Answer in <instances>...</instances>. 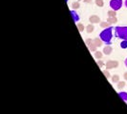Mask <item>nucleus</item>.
Listing matches in <instances>:
<instances>
[{
	"instance_id": "4468645a",
	"label": "nucleus",
	"mask_w": 127,
	"mask_h": 114,
	"mask_svg": "<svg viewBox=\"0 0 127 114\" xmlns=\"http://www.w3.org/2000/svg\"><path fill=\"white\" fill-rule=\"evenodd\" d=\"M120 46H121V49H127V40H121V43Z\"/></svg>"
},
{
	"instance_id": "dca6fc26",
	"label": "nucleus",
	"mask_w": 127,
	"mask_h": 114,
	"mask_svg": "<svg viewBox=\"0 0 127 114\" xmlns=\"http://www.w3.org/2000/svg\"><path fill=\"white\" fill-rule=\"evenodd\" d=\"M95 5L98 7H103L104 5V2H103V0H95Z\"/></svg>"
},
{
	"instance_id": "f8f14e48",
	"label": "nucleus",
	"mask_w": 127,
	"mask_h": 114,
	"mask_svg": "<svg viewBox=\"0 0 127 114\" xmlns=\"http://www.w3.org/2000/svg\"><path fill=\"white\" fill-rule=\"evenodd\" d=\"M107 22L110 23V24H115V23H117V17L116 16H114V17H108Z\"/></svg>"
},
{
	"instance_id": "20e7f679",
	"label": "nucleus",
	"mask_w": 127,
	"mask_h": 114,
	"mask_svg": "<svg viewBox=\"0 0 127 114\" xmlns=\"http://www.w3.org/2000/svg\"><path fill=\"white\" fill-rule=\"evenodd\" d=\"M86 44H87V46L89 47L90 51H96V45L95 44V42H94V40H92V39H90V38H88L87 40H86Z\"/></svg>"
},
{
	"instance_id": "423d86ee",
	"label": "nucleus",
	"mask_w": 127,
	"mask_h": 114,
	"mask_svg": "<svg viewBox=\"0 0 127 114\" xmlns=\"http://www.w3.org/2000/svg\"><path fill=\"white\" fill-rule=\"evenodd\" d=\"M89 21L90 23H92V24H96V23H99L100 18L97 15H91L89 17Z\"/></svg>"
},
{
	"instance_id": "b1692460",
	"label": "nucleus",
	"mask_w": 127,
	"mask_h": 114,
	"mask_svg": "<svg viewBox=\"0 0 127 114\" xmlns=\"http://www.w3.org/2000/svg\"><path fill=\"white\" fill-rule=\"evenodd\" d=\"M123 77H124V79H125V80L127 81V72H125V73L123 74Z\"/></svg>"
},
{
	"instance_id": "a211bd4d",
	"label": "nucleus",
	"mask_w": 127,
	"mask_h": 114,
	"mask_svg": "<svg viewBox=\"0 0 127 114\" xmlns=\"http://www.w3.org/2000/svg\"><path fill=\"white\" fill-rule=\"evenodd\" d=\"M79 6H80V5H79L78 2H74V3L72 4V8H73V9H78Z\"/></svg>"
},
{
	"instance_id": "393cba45",
	"label": "nucleus",
	"mask_w": 127,
	"mask_h": 114,
	"mask_svg": "<svg viewBox=\"0 0 127 114\" xmlns=\"http://www.w3.org/2000/svg\"><path fill=\"white\" fill-rule=\"evenodd\" d=\"M124 65H125V67H126V69H127V58L124 60Z\"/></svg>"
},
{
	"instance_id": "f257e3e1",
	"label": "nucleus",
	"mask_w": 127,
	"mask_h": 114,
	"mask_svg": "<svg viewBox=\"0 0 127 114\" xmlns=\"http://www.w3.org/2000/svg\"><path fill=\"white\" fill-rule=\"evenodd\" d=\"M113 31H114V28H113V27H108V28H105V29L99 33V38L103 41V43H105L106 45L112 44Z\"/></svg>"
},
{
	"instance_id": "5701e85b",
	"label": "nucleus",
	"mask_w": 127,
	"mask_h": 114,
	"mask_svg": "<svg viewBox=\"0 0 127 114\" xmlns=\"http://www.w3.org/2000/svg\"><path fill=\"white\" fill-rule=\"evenodd\" d=\"M97 65H98V66L101 68L102 66H103V63H102V61H97Z\"/></svg>"
},
{
	"instance_id": "4be33fe9",
	"label": "nucleus",
	"mask_w": 127,
	"mask_h": 114,
	"mask_svg": "<svg viewBox=\"0 0 127 114\" xmlns=\"http://www.w3.org/2000/svg\"><path fill=\"white\" fill-rule=\"evenodd\" d=\"M103 74H104V75L106 76V77H107V78H109V77H110V73H109L108 71H105V70H104V71H103Z\"/></svg>"
},
{
	"instance_id": "9b49d317",
	"label": "nucleus",
	"mask_w": 127,
	"mask_h": 114,
	"mask_svg": "<svg viewBox=\"0 0 127 114\" xmlns=\"http://www.w3.org/2000/svg\"><path fill=\"white\" fill-rule=\"evenodd\" d=\"M94 42L96 45V47H101L102 44H103V41H102L100 38H95L94 39Z\"/></svg>"
},
{
	"instance_id": "6ab92c4d",
	"label": "nucleus",
	"mask_w": 127,
	"mask_h": 114,
	"mask_svg": "<svg viewBox=\"0 0 127 114\" xmlns=\"http://www.w3.org/2000/svg\"><path fill=\"white\" fill-rule=\"evenodd\" d=\"M76 26H77V29H78L79 32H83L84 31V26L82 24H77Z\"/></svg>"
},
{
	"instance_id": "aec40b11",
	"label": "nucleus",
	"mask_w": 127,
	"mask_h": 114,
	"mask_svg": "<svg viewBox=\"0 0 127 114\" xmlns=\"http://www.w3.org/2000/svg\"><path fill=\"white\" fill-rule=\"evenodd\" d=\"M125 86V83L124 82H119V85H118V89H121L123 87Z\"/></svg>"
},
{
	"instance_id": "ddd939ff",
	"label": "nucleus",
	"mask_w": 127,
	"mask_h": 114,
	"mask_svg": "<svg viewBox=\"0 0 127 114\" xmlns=\"http://www.w3.org/2000/svg\"><path fill=\"white\" fill-rule=\"evenodd\" d=\"M112 82L113 83H119L120 82V76L119 75H113V77H112Z\"/></svg>"
},
{
	"instance_id": "0eeeda50",
	"label": "nucleus",
	"mask_w": 127,
	"mask_h": 114,
	"mask_svg": "<svg viewBox=\"0 0 127 114\" xmlns=\"http://www.w3.org/2000/svg\"><path fill=\"white\" fill-rule=\"evenodd\" d=\"M112 51H113V49H112V47H110V45H106V47L103 48V53L106 55H110L112 53Z\"/></svg>"
},
{
	"instance_id": "2eb2a0df",
	"label": "nucleus",
	"mask_w": 127,
	"mask_h": 114,
	"mask_svg": "<svg viewBox=\"0 0 127 114\" xmlns=\"http://www.w3.org/2000/svg\"><path fill=\"white\" fill-rule=\"evenodd\" d=\"M107 14H108L109 17H114V16H116V11H114V10H111V11H108V13H107Z\"/></svg>"
},
{
	"instance_id": "a878e982",
	"label": "nucleus",
	"mask_w": 127,
	"mask_h": 114,
	"mask_svg": "<svg viewBox=\"0 0 127 114\" xmlns=\"http://www.w3.org/2000/svg\"><path fill=\"white\" fill-rule=\"evenodd\" d=\"M83 1H84V2H86V3H90L92 0H83Z\"/></svg>"
},
{
	"instance_id": "9d476101",
	"label": "nucleus",
	"mask_w": 127,
	"mask_h": 114,
	"mask_svg": "<svg viewBox=\"0 0 127 114\" xmlns=\"http://www.w3.org/2000/svg\"><path fill=\"white\" fill-rule=\"evenodd\" d=\"M94 30H95V27H94V25L91 23V24H89V25L86 27V32H87V33H91V32H94Z\"/></svg>"
},
{
	"instance_id": "6e6552de",
	"label": "nucleus",
	"mask_w": 127,
	"mask_h": 114,
	"mask_svg": "<svg viewBox=\"0 0 127 114\" xmlns=\"http://www.w3.org/2000/svg\"><path fill=\"white\" fill-rule=\"evenodd\" d=\"M71 14H72V15H73V18H74V21H75V22H78V21H79V15H78V13H76V11H72V12H71Z\"/></svg>"
},
{
	"instance_id": "1a4fd4ad",
	"label": "nucleus",
	"mask_w": 127,
	"mask_h": 114,
	"mask_svg": "<svg viewBox=\"0 0 127 114\" xmlns=\"http://www.w3.org/2000/svg\"><path fill=\"white\" fill-rule=\"evenodd\" d=\"M119 96H120L124 102H127V92H125V91L119 92Z\"/></svg>"
},
{
	"instance_id": "f3484780",
	"label": "nucleus",
	"mask_w": 127,
	"mask_h": 114,
	"mask_svg": "<svg viewBox=\"0 0 127 114\" xmlns=\"http://www.w3.org/2000/svg\"><path fill=\"white\" fill-rule=\"evenodd\" d=\"M95 57L96 59H100L102 57V53L100 51H95Z\"/></svg>"
},
{
	"instance_id": "f03ea898",
	"label": "nucleus",
	"mask_w": 127,
	"mask_h": 114,
	"mask_svg": "<svg viewBox=\"0 0 127 114\" xmlns=\"http://www.w3.org/2000/svg\"><path fill=\"white\" fill-rule=\"evenodd\" d=\"M115 37L121 40H127V27H116Z\"/></svg>"
},
{
	"instance_id": "39448f33",
	"label": "nucleus",
	"mask_w": 127,
	"mask_h": 114,
	"mask_svg": "<svg viewBox=\"0 0 127 114\" xmlns=\"http://www.w3.org/2000/svg\"><path fill=\"white\" fill-rule=\"evenodd\" d=\"M105 66H106L107 70H111V69L117 68L119 66V62L118 61H114V60H109V61H107V63L105 64Z\"/></svg>"
},
{
	"instance_id": "412c9836",
	"label": "nucleus",
	"mask_w": 127,
	"mask_h": 114,
	"mask_svg": "<svg viewBox=\"0 0 127 114\" xmlns=\"http://www.w3.org/2000/svg\"><path fill=\"white\" fill-rule=\"evenodd\" d=\"M107 25H108V22H101L100 27H102V28H107Z\"/></svg>"
},
{
	"instance_id": "bb28decb",
	"label": "nucleus",
	"mask_w": 127,
	"mask_h": 114,
	"mask_svg": "<svg viewBox=\"0 0 127 114\" xmlns=\"http://www.w3.org/2000/svg\"><path fill=\"white\" fill-rule=\"evenodd\" d=\"M124 5H125V7H126V9H127V0L124 1Z\"/></svg>"
},
{
	"instance_id": "7ed1b4c3",
	"label": "nucleus",
	"mask_w": 127,
	"mask_h": 114,
	"mask_svg": "<svg viewBox=\"0 0 127 114\" xmlns=\"http://www.w3.org/2000/svg\"><path fill=\"white\" fill-rule=\"evenodd\" d=\"M109 6L114 11H119L122 7V0H111L109 3Z\"/></svg>"
}]
</instances>
